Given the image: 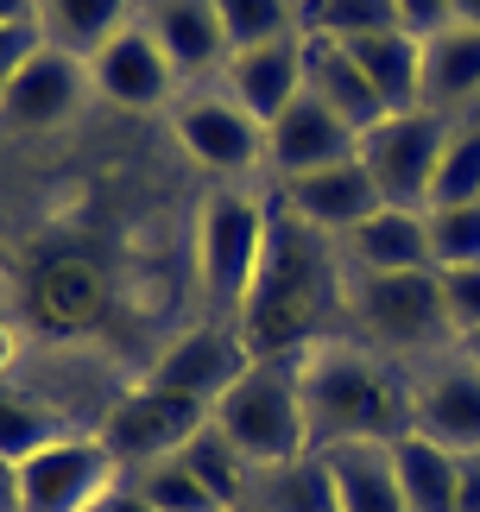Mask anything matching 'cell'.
I'll list each match as a JSON object with an SVG mask.
<instances>
[{
    "label": "cell",
    "instance_id": "6da1fadb",
    "mask_svg": "<svg viewBox=\"0 0 480 512\" xmlns=\"http://www.w3.org/2000/svg\"><path fill=\"white\" fill-rule=\"evenodd\" d=\"M335 317H348L342 241L316 234L285 203H272L266 260H259V279L234 317L247 361H304L310 348L335 342Z\"/></svg>",
    "mask_w": 480,
    "mask_h": 512
},
{
    "label": "cell",
    "instance_id": "7a4b0ae2",
    "mask_svg": "<svg viewBox=\"0 0 480 512\" xmlns=\"http://www.w3.org/2000/svg\"><path fill=\"white\" fill-rule=\"evenodd\" d=\"M304 386V424H310V456L342 443H398L411 437V373L354 336H335L297 361Z\"/></svg>",
    "mask_w": 480,
    "mask_h": 512
},
{
    "label": "cell",
    "instance_id": "3957f363",
    "mask_svg": "<svg viewBox=\"0 0 480 512\" xmlns=\"http://www.w3.org/2000/svg\"><path fill=\"white\" fill-rule=\"evenodd\" d=\"M209 424L222 430L253 468H278V462L310 456L297 361H247V373L209 405Z\"/></svg>",
    "mask_w": 480,
    "mask_h": 512
},
{
    "label": "cell",
    "instance_id": "277c9868",
    "mask_svg": "<svg viewBox=\"0 0 480 512\" xmlns=\"http://www.w3.org/2000/svg\"><path fill=\"white\" fill-rule=\"evenodd\" d=\"M342 291L367 348L379 354H449L455 348L436 272H354L342 260Z\"/></svg>",
    "mask_w": 480,
    "mask_h": 512
},
{
    "label": "cell",
    "instance_id": "5b68a950",
    "mask_svg": "<svg viewBox=\"0 0 480 512\" xmlns=\"http://www.w3.org/2000/svg\"><path fill=\"white\" fill-rule=\"evenodd\" d=\"M272 241V196L259 190H209L203 215H196V279H203V298L222 310V317H240L247 291L259 279V260H266Z\"/></svg>",
    "mask_w": 480,
    "mask_h": 512
},
{
    "label": "cell",
    "instance_id": "8992f818",
    "mask_svg": "<svg viewBox=\"0 0 480 512\" xmlns=\"http://www.w3.org/2000/svg\"><path fill=\"white\" fill-rule=\"evenodd\" d=\"M449 127H455L449 114L411 108L360 133V165L373 171V184L392 209H430V184H436V159L449 146Z\"/></svg>",
    "mask_w": 480,
    "mask_h": 512
},
{
    "label": "cell",
    "instance_id": "52a82bcc",
    "mask_svg": "<svg viewBox=\"0 0 480 512\" xmlns=\"http://www.w3.org/2000/svg\"><path fill=\"white\" fill-rule=\"evenodd\" d=\"M203 424H209V405L177 399V392H165V386H133L127 399L102 418L95 437L108 443L120 475H139V468H152V462H171Z\"/></svg>",
    "mask_w": 480,
    "mask_h": 512
},
{
    "label": "cell",
    "instance_id": "ba28073f",
    "mask_svg": "<svg viewBox=\"0 0 480 512\" xmlns=\"http://www.w3.org/2000/svg\"><path fill=\"white\" fill-rule=\"evenodd\" d=\"M120 475V462L108 456L102 437H57L38 456L19 462V512H89Z\"/></svg>",
    "mask_w": 480,
    "mask_h": 512
},
{
    "label": "cell",
    "instance_id": "9c48e42d",
    "mask_svg": "<svg viewBox=\"0 0 480 512\" xmlns=\"http://www.w3.org/2000/svg\"><path fill=\"white\" fill-rule=\"evenodd\" d=\"M411 418L430 443L480 456V367L462 348L430 354V367L411 373Z\"/></svg>",
    "mask_w": 480,
    "mask_h": 512
},
{
    "label": "cell",
    "instance_id": "30bf717a",
    "mask_svg": "<svg viewBox=\"0 0 480 512\" xmlns=\"http://www.w3.org/2000/svg\"><path fill=\"white\" fill-rule=\"evenodd\" d=\"M89 57H76L64 45H38L19 76L0 89V127L13 133H45V127H64L89 95Z\"/></svg>",
    "mask_w": 480,
    "mask_h": 512
},
{
    "label": "cell",
    "instance_id": "8fae6325",
    "mask_svg": "<svg viewBox=\"0 0 480 512\" xmlns=\"http://www.w3.org/2000/svg\"><path fill=\"white\" fill-rule=\"evenodd\" d=\"M171 133H177V146L209 171H228V177L234 171H266V127L240 102H228L222 89L184 95L177 114H171Z\"/></svg>",
    "mask_w": 480,
    "mask_h": 512
},
{
    "label": "cell",
    "instance_id": "7c38bea8",
    "mask_svg": "<svg viewBox=\"0 0 480 512\" xmlns=\"http://www.w3.org/2000/svg\"><path fill=\"white\" fill-rule=\"evenodd\" d=\"M278 203H285L297 222H310L316 234H329V241H348V234L367 222V215L386 209V196H379L373 171L360 165V152L342 165H323L310 177H291V184H278Z\"/></svg>",
    "mask_w": 480,
    "mask_h": 512
},
{
    "label": "cell",
    "instance_id": "4fadbf2b",
    "mask_svg": "<svg viewBox=\"0 0 480 512\" xmlns=\"http://www.w3.org/2000/svg\"><path fill=\"white\" fill-rule=\"evenodd\" d=\"M89 83H95V95H108L114 108H165L184 76H177V64L165 57V45L133 19L127 32H114L108 45L89 57Z\"/></svg>",
    "mask_w": 480,
    "mask_h": 512
},
{
    "label": "cell",
    "instance_id": "5bb4252c",
    "mask_svg": "<svg viewBox=\"0 0 480 512\" xmlns=\"http://www.w3.org/2000/svg\"><path fill=\"white\" fill-rule=\"evenodd\" d=\"M354 152H360V133L348 121H335L316 95H297V102L266 127V171L278 177V184L310 177L323 165H342V159H354Z\"/></svg>",
    "mask_w": 480,
    "mask_h": 512
},
{
    "label": "cell",
    "instance_id": "9a60e30c",
    "mask_svg": "<svg viewBox=\"0 0 480 512\" xmlns=\"http://www.w3.org/2000/svg\"><path fill=\"white\" fill-rule=\"evenodd\" d=\"M222 95L240 102L259 127H272L297 95H304V32L272 38V45H247L222 64Z\"/></svg>",
    "mask_w": 480,
    "mask_h": 512
},
{
    "label": "cell",
    "instance_id": "2e32d148",
    "mask_svg": "<svg viewBox=\"0 0 480 512\" xmlns=\"http://www.w3.org/2000/svg\"><path fill=\"white\" fill-rule=\"evenodd\" d=\"M247 373V348H240L234 329H190V336H177L165 354H158L152 380L146 386H165L177 399H196V405H215L222 392Z\"/></svg>",
    "mask_w": 480,
    "mask_h": 512
},
{
    "label": "cell",
    "instance_id": "e0dca14e",
    "mask_svg": "<svg viewBox=\"0 0 480 512\" xmlns=\"http://www.w3.org/2000/svg\"><path fill=\"white\" fill-rule=\"evenodd\" d=\"M139 26L165 45L177 76H209V70L228 64V32H222L215 0H146Z\"/></svg>",
    "mask_w": 480,
    "mask_h": 512
},
{
    "label": "cell",
    "instance_id": "ac0fdd59",
    "mask_svg": "<svg viewBox=\"0 0 480 512\" xmlns=\"http://www.w3.org/2000/svg\"><path fill=\"white\" fill-rule=\"evenodd\" d=\"M304 95H316L335 121H348L354 133H367L373 121H386V102L367 83V70L354 64L348 45L335 38H304Z\"/></svg>",
    "mask_w": 480,
    "mask_h": 512
},
{
    "label": "cell",
    "instance_id": "d6986e66",
    "mask_svg": "<svg viewBox=\"0 0 480 512\" xmlns=\"http://www.w3.org/2000/svg\"><path fill=\"white\" fill-rule=\"evenodd\" d=\"M342 260L354 272H436L430 266V215L386 203L342 241Z\"/></svg>",
    "mask_w": 480,
    "mask_h": 512
},
{
    "label": "cell",
    "instance_id": "ffe728a7",
    "mask_svg": "<svg viewBox=\"0 0 480 512\" xmlns=\"http://www.w3.org/2000/svg\"><path fill=\"white\" fill-rule=\"evenodd\" d=\"M329 487H335V512H411L405 487L392 468V443H342L323 449Z\"/></svg>",
    "mask_w": 480,
    "mask_h": 512
},
{
    "label": "cell",
    "instance_id": "44dd1931",
    "mask_svg": "<svg viewBox=\"0 0 480 512\" xmlns=\"http://www.w3.org/2000/svg\"><path fill=\"white\" fill-rule=\"evenodd\" d=\"M468 102H480V26H443L424 38V108L462 121Z\"/></svg>",
    "mask_w": 480,
    "mask_h": 512
},
{
    "label": "cell",
    "instance_id": "7402d4cb",
    "mask_svg": "<svg viewBox=\"0 0 480 512\" xmlns=\"http://www.w3.org/2000/svg\"><path fill=\"white\" fill-rule=\"evenodd\" d=\"M354 64L367 70V83L379 89V102L386 114H411L424 108V45H417L411 32H373V38H354Z\"/></svg>",
    "mask_w": 480,
    "mask_h": 512
},
{
    "label": "cell",
    "instance_id": "603a6c76",
    "mask_svg": "<svg viewBox=\"0 0 480 512\" xmlns=\"http://www.w3.org/2000/svg\"><path fill=\"white\" fill-rule=\"evenodd\" d=\"M392 468H398V487H405L411 512H455V500H462V456L430 443L424 430L392 443Z\"/></svg>",
    "mask_w": 480,
    "mask_h": 512
},
{
    "label": "cell",
    "instance_id": "cb8c5ba5",
    "mask_svg": "<svg viewBox=\"0 0 480 512\" xmlns=\"http://www.w3.org/2000/svg\"><path fill=\"white\" fill-rule=\"evenodd\" d=\"M127 26H133V0H38V32H45V45H64L76 57H95Z\"/></svg>",
    "mask_w": 480,
    "mask_h": 512
},
{
    "label": "cell",
    "instance_id": "d4e9b609",
    "mask_svg": "<svg viewBox=\"0 0 480 512\" xmlns=\"http://www.w3.org/2000/svg\"><path fill=\"white\" fill-rule=\"evenodd\" d=\"M247 512H335V487L323 456H297L278 468H253Z\"/></svg>",
    "mask_w": 480,
    "mask_h": 512
},
{
    "label": "cell",
    "instance_id": "484cf974",
    "mask_svg": "<svg viewBox=\"0 0 480 512\" xmlns=\"http://www.w3.org/2000/svg\"><path fill=\"white\" fill-rule=\"evenodd\" d=\"M177 462H184L190 475L209 487V500L222 506V512H247V494H253V462L240 456V449H234L215 424L196 430V437L177 449Z\"/></svg>",
    "mask_w": 480,
    "mask_h": 512
},
{
    "label": "cell",
    "instance_id": "4316f807",
    "mask_svg": "<svg viewBox=\"0 0 480 512\" xmlns=\"http://www.w3.org/2000/svg\"><path fill=\"white\" fill-rule=\"evenodd\" d=\"M398 7L392 0H297V32L304 38H335V45H354V38L392 32Z\"/></svg>",
    "mask_w": 480,
    "mask_h": 512
},
{
    "label": "cell",
    "instance_id": "83f0119b",
    "mask_svg": "<svg viewBox=\"0 0 480 512\" xmlns=\"http://www.w3.org/2000/svg\"><path fill=\"white\" fill-rule=\"evenodd\" d=\"M38 317H51L57 329H76L95 317V304H102V279L83 266V260H51L38 272V291H32Z\"/></svg>",
    "mask_w": 480,
    "mask_h": 512
},
{
    "label": "cell",
    "instance_id": "f1b7e54d",
    "mask_svg": "<svg viewBox=\"0 0 480 512\" xmlns=\"http://www.w3.org/2000/svg\"><path fill=\"white\" fill-rule=\"evenodd\" d=\"M57 437H70V430L45 399H32L19 386H0V462H26Z\"/></svg>",
    "mask_w": 480,
    "mask_h": 512
},
{
    "label": "cell",
    "instance_id": "f546056e",
    "mask_svg": "<svg viewBox=\"0 0 480 512\" xmlns=\"http://www.w3.org/2000/svg\"><path fill=\"white\" fill-rule=\"evenodd\" d=\"M455 203H480V121L449 127V146L436 159V184H430V209H455Z\"/></svg>",
    "mask_w": 480,
    "mask_h": 512
},
{
    "label": "cell",
    "instance_id": "4dcf8cb0",
    "mask_svg": "<svg viewBox=\"0 0 480 512\" xmlns=\"http://www.w3.org/2000/svg\"><path fill=\"white\" fill-rule=\"evenodd\" d=\"M215 13H222V32H228V57L297 32V0H215Z\"/></svg>",
    "mask_w": 480,
    "mask_h": 512
},
{
    "label": "cell",
    "instance_id": "1f68e13d",
    "mask_svg": "<svg viewBox=\"0 0 480 512\" xmlns=\"http://www.w3.org/2000/svg\"><path fill=\"white\" fill-rule=\"evenodd\" d=\"M424 215H430V266H436V272L480 266V203L424 209Z\"/></svg>",
    "mask_w": 480,
    "mask_h": 512
},
{
    "label": "cell",
    "instance_id": "d6a6232c",
    "mask_svg": "<svg viewBox=\"0 0 480 512\" xmlns=\"http://www.w3.org/2000/svg\"><path fill=\"white\" fill-rule=\"evenodd\" d=\"M127 481L139 487V494H146V506H152V512H222V506L209 500V487L196 481L177 456H171V462L139 468V475H127Z\"/></svg>",
    "mask_w": 480,
    "mask_h": 512
},
{
    "label": "cell",
    "instance_id": "836d02e7",
    "mask_svg": "<svg viewBox=\"0 0 480 512\" xmlns=\"http://www.w3.org/2000/svg\"><path fill=\"white\" fill-rule=\"evenodd\" d=\"M436 279H443V310H449L455 342L480 336V266H455V272H436Z\"/></svg>",
    "mask_w": 480,
    "mask_h": 512
},
{
    "label": "cell",
    "instance_id": "e575fe53",
    "mask_svg": "<svg viewBox=\"0 0 480 512\" xmlns=\"http://www.w3.org/2000/svg\"><path fill=\"white\" fill-rule=\"evenodd\" d=\"M392 7H398V32H411L417 45L455 26V0H392Z\"/></svg>",
    "mask_w": 480,
    "mask_h": 512
},
{
    "label": "cell",
    "instance_id": "d590c367",
    "mask_svg": "<svg viewBox=\"0 0 480 512\" xmlns=\"http://www.w3.org/2000/svg\"><path fill=\"white\" fill-rule=\"evenodd\" d=\"M38 45H45V32H38V26H0V89L13 83L19 64H26Z\"/></svg>",
    "mask_w": 480,
    "mask_h": 512
},
{
    "label": "cell",
    "instance_id": "8d00e7d4",
    "mask_svg": "<svg viewBox=\"0 0 480 512\" xmlns=\"http://www.w3.org/2000/svg\"><path fill=\"white\" fill-rule=\"evenodd\" d=\"M89 512H152V506H146V494H139L133 481H114V487H108V494L95 500Z\"/></svg>",
    "mask_w": 480,
    "mask_h": 512
},
{
    "label": "cell",
    "instance_id": "74e56055",
    "mask_svg": "<svg viewBox=\"0 0 480 512\" xmlns=\"http://www.w3.org/2000/svg\"><path fill=\"white\" fill-rule=\"evenodd\" d=\"M455 512H480V456H462V500Z\"/></svg>",
    "mask_w": 480,
    "mask_h": 512
},
{
    "label": "cell",
    "instance_id": "f35d334b",
    "mask_svg": "<svg viewBox=\"0 0 480 512\" xmlns=\"http://www.w3.org/2000/svg\"><path fill=\"white\" fill-rule=\"evenodd\" d=\"M0 26H38V0H0Z\"/></svg>",
    "mask_w": 480,
    "mask_h": 512
},
{
    "label": "cell",
    "instance_id": "ab89813d",
    "mask_svg": "<svg viewBox=\"0 0 480 512\" xmlns=\"http://www.w3.org/2000/svg\"><path fill=\"white\" fill-rule=\"evenodd\" d=\"M0 512H19V462H0Z\"/></svg>",
    "mask_w": 480,
    "mask_h": 512
},
{
    "label": "cell",
    "instance_id": "60d3db41",
    "mask_svg": "<svg viewBox=\"0 0 480 512\" xmlns=\"http://www.w3.org/2000/svg\"><path fill=\"white\" fill-rule=\"evenodd\" d=\"M455 26H480V0H455Z\"/></svg>",
    "mask_w": 480,
    "mask_h": 512
},
{
    "label": "cell",
    "instance_id": "b9f144b4",
    "mask_svg": "<svg viewBox=\"0 0 480 512\" xmlns=\"http://www.w3.org/2000/svg\"><path fill=\"white\" fill-rule=\"evenodd\" d=\"M455 348H462V354H468V361L480 367V336H462V342H455Z\"/></svg>",
    "mask_w": 480,
    "mask_h": 512
}]
</instances>
